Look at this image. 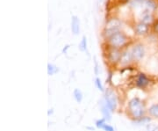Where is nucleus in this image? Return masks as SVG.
<instances>
[{
  "instance_id": "1",
  "label": "nucleus",
  "mask_w": 158,
  "mask_h": 131,
  "mask_svg": "<svg viewBox=\"0 0 158 131\" xmlns=\"http://www.w3.org/2000/svg\"><path fill=\"white\" fill-rule=\"evenodd\" d=\"M128 108H129L131 114H133V116L135 119L142 117V115L144 114L143 105L140 100V99H138V98H134L130 100L129 104H128Z\"/></svg>"
},
{
  "instance_id": "2",
  "label": "nucleus",
  "mask_w": 158,
  "mask_h": 131,
  "mask_svg": "<svg viewBox=\"0 0 158 131\" xmlns=\"http://www.w3.org/2000/svg\"><path fill=\"white\" fill-rule=\"evenodd\" d=\"M105 103L107 106V108L111 112L113 113L115 111V109L117 108V97L115 95V93L113 92L112 90H107L106 91V94H105Z\"/></svg>"
},
{
  "instance_id": "3",
  "label": "nucleus",
  "mask_w": 158,
  "mask_h": 131,
  "mask_svg": "<svg viewBox=\"0 0 158 131\" xmlns=\"http://www.w3.org/2000/svg\"><path fill=\"white\" fill-rule=\"evenodd\" d=\"M127 36L122 33L117 32L115 34H113L112 36L109 37V41L111 43V45L114 48H118L123 46L127 42Z\"/></svg>"
},
{
  "instance_id": "4",
  "label": "nucleus",
  "mask_w": 158,
  "mask_h": 131,
  "mask_svg": "<svg viewBox=\"0 0 158 131\" xmlns=\"http://www.w3.org/2000/svg\"><path fill=\"white\" fill-rule=\"evenodd\" d=\"M120 27V22L118 21V19H113L112 20H110L106 25V34L107 37L112 36L113 34L118 32V28Z\"/></svg>"
},
{
  "instance_id": "5",
  "label": "nucleus",
  "mask_w": 158,
  "mask_h": 131,
  "mask_svg": "<svg viewBox=\"0 0 158 131\" xmlns=\"http://www.w3.org/2000/svg\"><path fill=\"white\" fill-rule=\"evenodd\" d=\"M144 54H145V50H144V48L143 46L141 44H138V45L135 46L132 49V55H133V58L135 60H141L142 57H144Z\"/></svg>"
},
{
  "instance_id": "6",
  "label": "nucleus",
  "mask_w": 158,
  "mask_h": 131,
  "mask_svg": "<svg viewBox=\"0 0 158 131\" xmlns=\"http://www.w3.org/2000/svg\"><path fill=\"white\" fill-rule=\"evenodd\" d=\"M71 30L75 35L78 34L80 32V21L77 16H72L71 18Z\"/></svg>"
},
{
  "instance_id": "7",
  "label": "nucleus",
  "mask_w": 158,
  "mask_h": 131,
  "mask_svg": "<svg viewBox=\"0 0 158 131\" xmlns=\"http://www.w3.org/2000/svg\"><path fill=\"white\" fill-rule=\"evenodd\" d=\"M132 59H134L133 58V55H132V52L125 51L121 54V57H120L119 61H120L121 64H124L125 65V64L129 63L132 61Z\"/></svg>"
},
{
  "instance_id": "8",
  "label": "nucleus",
  "mask_w": 158,
  "mask_h": 131,
  "mask_svg": "<svg viewBox=\"0 0 158 131\" xmlns=\"http://www.w3.org/2000/svg\"><path fill=\"white\" fill-rule=\"evenodd\" d=\"M148 78L145 76L144 74H140L139 75V77H138V78H137V82H136V84H137V86H139V87H141V88H143V87H145V86H148Z\"/></svg>"
},
{
  "instance_id": "9",
  "label": "nucleus",
  "mask_w": 158,
  "mask_h": 131,
  "mask_svg": "<svg viewBox=\"0 0 158 131\" xmlns=\"http://www.w3.org/2000/svg\"><path fill=\"white\" fill-rule=\"evenodd\" d=\"M120 57H121V54L115 49H113L109 52V60L113 63L118 61L120 59Z\"/></svg>"
},
{
  "instance_id": "10",
  "label": "nucleus",
  "mask_w": 158,
  "mask_h": 131,
  "mask_svg": "<svg viewBox=\"0 0 158 131\" xmlns=\"http://www.w3.org/2000/svg\"><path fill=\"white\" fill-rule=\"evenodd\" d=\"M101 112L103 114V116L104 118L106 119V120H110L112 119V115H111V110L108 108L107 106L106 105V103L104 102V105H102V108H101Z\"/></svg>"
},
{
  "instance_id": "11",
  "label": "nucleus",
  "mask_w": 158,
  "mask_h": 131,
  "mask_svg": "<svg viewBox=\"0 0 158 131\" xmlns=\"http://www.w3.org/2000/svg\"><path fill=\"white\" fill-rule=\"evenodd\" d=\"M135 31L136 33L138 34H140V35H141V34H145L148 32L147 24H145V23L143 22L138 24V25L136 26Z\"/></svg>"
},
{
  "instance_id": "12",
  "label": "nucleus",
  "mask_w": 158,
  "mask_h": 131,
  "mask_svg": "<svg viewBox=\"0 0 158 131\" xmlns=\"http://www.w3.org/2000/svg\"><path fill=\"white\" fill-rule=\"evenodd\" d=\"M73 96L75 100L77 103H81L83 99H84V95H83V92L81 91V90H79L77 88H76L73 91Z\"/></svg>"
},
{
  "instance_id": "13",
  "label": "nucleus",
  "mask_w": 158,
  "mask_h": 131,
  "mask_svg": "<svg viewBox=\"0 0 158 131\" xmlns=\"http://www.w3.org/2000/svg\"><path fill=\"white\" fill-rule=\"evenodd\" d=\"M58 71H59V69L56 65L51 64V63L48 64V74L49 75V76H53V75L56 74Z\"/></svg>"
},
{
  "instance_id": "14",
  "label": "nucleus",
  "mask_w": 158,
  "mask_h": 131,
  "mask_svg": "<svg viewBox=\"0 0 158 131\" xmlns=\"http://www.w3.org/2000/svg\"><path fill=\"white\" fill-rule=\"evenodd\" d=\"M78 49L81 52H85L87 49V39H86L85 36H84L82 38V40H81L80 43H79Z\"/></svg>"
},
{
  "instance_id": "15",
  "label": "nucleus",
  "mask_w": 158,
  "mask_h": 131,
  "mask_svg": "<svg viewBox=\"0 0 158 131\" xmlns=\"http://www.w3.org/2000/svg\"><path fill=\"white\" fill-rule=\"evenodd\" d=\"M150 120L151 119L149 117H141V118H138L137 120H135V123L137 125H144V124L150 122Z\"/></svg>"
},
{
  "instance_id": "16",
  "label": "nucleus",
  "mask_w": 158,
  "mask_h": 131,
  "mask_svg": "<svg viewBox=\"0 0 158 131\" xmlns=\"http://www.w3.org/2000/svg\"><path fill=\"white\" fill-rule=\"evenodd\" d=\"M148 112L152 116L158 118V105H153L152 107H150Z\"/></svg>"
},
{
  "instance_id": "17",
  "label": "nucleus",
  "mask_w": 158,
  "mask_h": 131,
  "mask_svg": "<svg viewBox=\"0 0 158 131\" xmlns=\"http://www.w3.org/2000/svg\"><path fill=\"white\" fill-rule=\"evenodd\" d=\"M95 86H96V87L98 89V90H99V91H105V90H104V86H103V84H102L100 78H97L96 79H95Z\"/></svg>"
},
{
  "instance_id": "18",
  "label": "nucleus",
  "mask_w": 158,
  "mask_h": 131,
  "mask_svg": "<svg viewBox=\"0 0 158 131\" xmlns=\"http://www.w3.org/2000/svg\"><path fill=\"white\" fill-rule=\"evenodd\" d=\"M106 120L105 118H102V119L98 120L96 121V123H95V124H96V127L97 128H98V129H102V127L106 123Z\"/></svg>"
},
{
  "instance_id": "19",
  "label": "nucleus",
  "mask_w": 158,
  "mask_h": 131,
  "mask_svg": "<svg viewBox=\"0 0 158 131\" xmlns=\"http://www.w3.org/2000/svg\"><path fill=\"white\" fill-rule=\"evenodd\" d=\"M102 129L104 131H114V129H113V126L109 125L107 123H106L105 125L102 127Z\"/></svg>"
},
{
  "instance_id": "20",
  "label": "nucleus",
  "mask_w": 158,
  "mask_h": 131,
  "mask_svg": "<svg viewBox=\"0 0 158 131\" xmlns=\"http://www.w3.org/2000/svg\"><path fill=\"white\" fill-rule=\"evenodd\" d=\"M151 21H152V17H151V16H149V15H146L145 17L143 18V19H142V22L145 23V24L151 23Z\"/></svg>"
},
{
  "instance_id": "21",
  "label": "nucleus",
  "mask_w": 158,
  "mask_h": 131,
  "mask_svg": "<svg viewBox=\"0 0 158 131\" xmlns=\"http://www.w3.org/2000/svg\"><path fill=\"white\" fill-rule=\"evenodd\" d=\"M146 4H147V6L148 7H151V8H155L156 7V4L152 0H146Z\"/></svg>"
},
{
  "instance_id": "22",
  "label": "nucleus",
  "mask_w": 158,
  "mask_h": 131,
  "mask_svg": "<svg viewBox=\"0 0 158 131\" xmlns=\"http://www.w3.org/2000/svg\"><path fill=\"white\" fill-rule=\"evenodd\" d=\"M95 74H98V64L97 63L96 59H95Z\"/></svg>"
},
{
  "instance_id": "23",
  "label": "nucleus",
  "mask_w": 158,
  "mask_h": 131,
  "mask_svg": "<svg viewBox=\"0 0 158 131\" xmlns=\"http://www.w3.org/2000/svg\"><path fill=\"white\" fill-rule=\"evenodd\" d=\"M69 48V45L65 46V48H64V49H62V52H63V53H66V52H67V49H68Z\"/></svg>"
},
{
  "instance_id": "24",
  "label": "nucleus",
  "mask_w": 158,
  "mask_h": 131,
  "mask_svg": "<svg viewBox=\"0 0 158 131\" xmlns=\"http://www.w3.org/2000/svg\"><path fill=\"white\" fill-rule=\"evenodd\" d=\"M151 131H158V125L155 126V127L153 128L152 129H151Z\"/></svg>"
},
{
  "instance_id": "25",
  "label": "nucleus",
  "mask_w": 158,
  "mask_h": 131,
  "mask_svg": "<svg viewBox=\"0 0 158 131\" xmlns=\"http://www.w3.org/2000/svg\"><path fill=\"white\" fill-rule=\"evenodd\" d=\"M155 30H156V31L158 33V23H156V26H155Z\"/></svg>"
}]
</instances>
